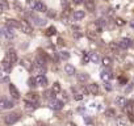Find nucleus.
Segmentation results:
<instances>
[{
    "label": "nucleus",
    "mask_w": 134,
    "mask_h": 126,
    "mask_svg": "<svg viewBox=\"0 0 134 126\" xmlns=\"http://www.w3.org/2000/svg\"><path fill=\"white\" fill-rule=\"evenodd\" d=\"M20 119V114L19 113H9V114H7V117L4 118V121H5V123L7 125H15L17 121Z\"/></svg>",
    "instance_id": "obj_1"
},
{
    "label": "nucleus",
    "mask_w": 134,
    "mask_h": 126,
    "mask_svg": "<svg viewBox=\"0 0 134 126\" xmlns=\"http://www.w3.org/2000/svg\"><path fill=\"white\" fill-rule=\"evenodd\" d=\"M20 29L25 34H32L33 33V28H32L29 21H20Z\"/></svg>",
    "instance_id": "obj_2"
},
{
    "label": "nucleus",
    "mask_w": 134,
    "mask_h": 126,
    "mask_svg": "<svg viewBox=\"0 0 134 126\" xmlns=\"http://www.w3.org/2000/svg\"><path fill=\"white\" fill-rule=\"evenodd\" d=\"M49 106H50L51 109H54V110H60V109H63V101H60V100H57V99H54V100H50V102H49Z\"/></svg>",
    "instance_id": "obj_3"
},
{
    "label": "nucleus",
    "mask_w": 134,
    "mask_h": 126,
    "mask_svg": "<svg viewBox=\"0 0 134 126\" xmlns=\"http://www.w3.org/2000/svg\"><path fill=\"white\" fill-rule=\"evenodd\" d=\"M15 105H13V102L11 101V100H8V99H0V109L2 110H5V109H11V108H13Z\"/></svg>",
    "instance_id": "obj_4"
},
{
    "label": "nucleus",
    "mask_w": 134,
    "mask_h": 126,
    "mask_svg": "<svg viewBox=\"0 0 134 126\" xmlns=\"http://www.w3.org/2000/svg\"><path fill=\"white\" fill-rule=\"evenodd\" d=\"M33 11H36V12H40V13H43V12H47V7L42 3V2H36V4H34V7H33Z\"/></svg>",
    "instance_id": "obj_5"
},
{
    "label": "nucleus",
    "mask_w": 134,
    "mask_h": 126,
    "mask_svg": "<svg viewBox=\"0 0 134 126\" xmlns=\"http://www.w3.org/2000/svg\"><path fill=\"white\" fill-rule=\"evenodd\" d=\"M5 26H8L11 29H17V28H20V21H17L15 19H7L5 20Z\"/></svg>",
    "instance_id": "obj_6"
},
{
    "label": "nucleus",
    "mask_w": 134,
    "mask_h": 126,
    "mask_svg": "<svg viewBox=\"0 0 134 126\" xmlns=\"http://www.w3.org/2000/svg\"><path fill=\"white\" fill-rule=\"evenodd\" d=\"M29 17L34 21V24H36L37 26H45V25H46V20H45V19L37 17V16H36V15H33V13H32V15H29Z\"/></svg>",
    "instance_id": "obj_7"
},
{
    "label": "nucleus",
    "mask_w": 134,
    "mask_h": 126,
    "mask_svg": "<svg viewBox=\"0 0 134 126\" xmlns=\"http://www.w3.org/2000/svg\"><path fill=\"white\" fill-rule=\"evenodd\" d=\"M25 109L28 110V112H33L36 108H37V101H32V100H25Z\"/></svg>",
    "instance_id": "obj_8"
},
{
    "label": "nucleus",
    "mask_w": 134,
    "mask_h": 126,
    "mask_svg": "<svg viewBox=\"0 0 134 126\" xmlns=\"http://www.w3.org/2000/svg\"><path fill=\"white\" fill-rule=\"evenodd\" d=\"M131 45H133V42H131V39H129V38H122V39L118 42L120 49H129Z\"/></svg>",
    "instance_id": "obj_9"
},
{
    "label": "nucleus",
    "mask_w": 134,
    "mask_h": 126,
    "mask_svg": "<svg viewBox=\"0 0 134 126\" xmlns=\"http://www.w3.org/2000/svg\"><path fill=\"white\" fill-rule=\"evenodd\" d=\"M36 82H37V85H40V87H46L47 85V79H46L45 75H37Z\"/></svg>",
    "instance_id": "obj_10"
},
{
    "label": "nucleus",
    "mask_w": 134,
    "mask_h": 126,
    "mask_svg": "<svg viewBox=\"0 0 134 126\" xmlns=\"http://www.w3.org/2000/svg\"><path fill=\"white\" fill-rule=\"evenodd\" d=\"M9 93H11V96H12L15 100H19V99H20V92H19V89L15 87V84H9Z\"/></svg>",
    "instance_id": "obj_11"
},
{
    "label": "nucleus",
    "mask_w": 134,
    "mask_h": 126,
    "mask_svg": "<svg viewBox=\"0 0 134 126\" xmlns=\"http://www.w3.org/2000/svg\"><path fill=\"white\" fill-rule=\"evenodd\" d=\"M12 65H13V63L8 59V56H5V58H4V60L2 62V67H3V70H4V71H7V72H8V71H11Z\"/></svg>",
    "instance_id": "obj_12"
},
{
    "label": "nucleus",
    "mask_w": 134,
    "mask_h": 126,
    "mask_svg": "<svg viewBox=\"0 0 134 126\" xmlns=\"http://www.w3.org/2000/svg\"><path fill=\"white\" fill-rule=\"evenodd\" d=\"M84 5H86V11H88V12H95V9H96V4L93 0H86Z\"/></svg>",
    "instance_id": "obj_13"
},
{
    "label": "nucleus",
    "mask_w": 134,
    "mask_h": 126,
    "mask_svg": "<svg viewBox=\"0 0 134 126\" xmlns=\"http://www.w3.org/2000/svg\"><path fill=\"white\" fill-rule=\"evenodd\" d=\"M34 71L37 72V75H43L46 72V65H38V63H34Z\"/></svg>",
    "instance_id": "obj_14"
},
{
    "label": "nucleus",
    "mask_w": 134,
    "mask_h": 126,
    "mask_svg": "<svg viewBox=\"0 0 134 126\" xmlns=\"http://www.w3.org/2000/svg\"><path fill=\"white\" fill-rule=\"evenodd\" d=\"M101 29H103V28H101L96 21L92 22V24H90V26H88V30H90V32H93V33H96V34H97V33H101Z\"/></svg>",
    "instance_id": "obj_15"
},
{
    "label": "nucleus",
    "mask_w": 134,
    "mask_h": 126,
    "mask_svg": "<svg viewBox=\"0 0 134 126\" xmlns=\"http://www.w3.org/2000/svg\"><path fill=\"white\" fill-rule=\"evenodd\" d=\"M100 76H101V79L107 83V82H109V80L113 78V74H112L110 71H108V70H104V71H101V75H100Z\"/></svg>",
    "instance_id": "obj_16"
},
{
    "label": "nucleus",
    "mask_w": 134,
    "mask_h": 126,
    "mask_svg": "<svg viewBox=\"0 0 134 126\" xmlns=\"http://www.w3.org/2000/svg\"><path fill=\"white\" fill-rule=\"evenodd\" d=\"M88 91H90L91 95H99L100 88H99V85L96 83H92V84H88Z\"/></svg>",
    "instance_id": "obj_17"
},
{
    "label": "nucleus",
    "mask_w": 134,
    "mask_h": 126,
    "mask_svg": "<svg viewBox=\"0 0 134 126\" xmlns=\"http://www.w3.org/2000/svg\"><path fill=\"white\" fill-rule=\"evenodd\" d=\"M7 56H8V59H9L12 63H16V62H17V53H16L13 49H11V50L7 53Z\"/></svg>",
    "instance_id": "obj_18"
},
{
    "label": "nucleus",
    "mask_w": 134,
    "mask_h": 126,
    "mask_svg": "<svg viewBox=\"0 0 134 126\" xmlns=\"http://www.w3.org/2000/svg\"><path fill=\"white\" fill-rule=\"evenodd\" d=\"M55 95H57V93H55L53 89H46V91L43 92V97H45L46 100H49V101H50V100H54V99H55Z\"/></svg>",
    "instance_id": "obj_19"
},
{
    "label": "nucleus",
    "mask_w": 134,
    "mask_h": 126,
    "mask_svg": "<svg viewBox=\"0 0 134 126\" xmlns=\"http://www.w3.org/2000/svg\"><path fill=\"white\" fill-rule=\"evenodd\" d=\"M114 102H116V105H117V106H121V108H124V106L126 105L127 100H126L124 96H118V97H116V99H114Z\"/></svg>",
    "instance_id": "obj_20"
},
{
    "label": "nucleus",
    "mask_w": 134,
    "mask_h": 126,
    "mask_svg": "<svg viewBox=\"0 0 134 126\" xmlns=\"http://www.w3.org/2000/svg\"><path fill=\"white\" fill-rule=\"evenodd\" d=\"M64 72H66L67 75L72 76V75H75V67H74L72 65H70V63H67V65L64 66Z\"/></svg>",
    "instance_id": "obj_21"
},
{
    "label": "nucleus",
    "mask_w": 134,
    "mask_h": 126,
    "mask_svg": "<svg viewBox=\"0 0 134 126\" xmlns=\"http://www.w3.org/2000/svg\"><path fill=\"white\" fill-rule=\"evenodd\" d=\"M88 80H90V75H88V74H86V72L78 74V82H79V83H86V82H88Z\"/></svg>",
    "instance_id": "obj_22"
},
{
    "label": "nucleus",
    "mask_w": 134,
    "mask_h": 126,
    "mask_svg": "<svg viewBox=\"0 0 134 126\" xmlns=\"http://www.w3.org/2000/svg\"><path fill=\"white\" fill-rule=\"evenodd\" d=\"M72 16H74V19H75L76 21H79V20H83V19H84L86 12H84V11H75Z\"/></svg>",
    "instance_id": "obj_23"
},
{
    "label": "nucleus",
    "mask_w": 134,
    "mask_h": 126,
    "mask_svg": "<svg viewBox=\"0 0 134 126\" xmlns=\"http://www.w3.org/2000/svg\"><path fill=\"white\" fill-rule=\"evenodd\" d=\"M3 34H4V37H7L8 39H12V38H15V34L11 32V28H5L4 30H3Z\"/></svg>",
    "instance_id": "obj_24"
},
{
    "label": "nucleus",
    "mask_w": 134,
    "mask_h": 126,
    "mask_svg": "<svg viewBox=\"0 0 134 126\" xmlns=\"http://www.w3.org/2000/svg\"><path fill=\"white\" fill-rule=\"evenodd\" d=\"M90 56H91V62L92 63H100V60H101V58H100V55L97 53H91Z\"/></svg>",
    "instance_id": "obj_25"
},
{
    "label": "nucleus",
    "mask_w": 134,
    "mask_h": 126,
    "mask_svg": "<svg viewBox=\"0 0 134 126\" xmlns=\"http://www.w3.org/2000/svg\"><path fill=\"white\" fill-rule=\"evenodd\" d=\"M101 62H103V66L107 67V68H109V67L112 66V59H110L109 56H104Z\"/></svg>",
    "instance_id": "obj_26"
},
{
    "label": "nucleus",
    "mask_w": 134,
    "mask_h": 126,
    "mask_svg": "<svg viewBox=\"0 0 134 126\" xmlns=\"http://www.w3.org/2000/svg\"><path fill=\"white\" fill-rule=\"evenodd\" d=\"M21 65L26 68V70H32V63H30V60L28 59H21Z\"/></svg>",
    "instance_id": "obj_27"
},
{
    "label": "nucleus",
    "mask_w": 134,
    "mask_h": 126,
    "mask_svg": "<svg viewBox=\"0 0 134 126\" xmlns=\"http://www.w3.org/2000/svg\"><path fill=\"white\" fill-rule=\"evenodd\" d=\"M116 125H117V126H126V125H127V121H126L124 117H120V118H117Z\"/></svg>",
    "instance_id": "obj_28"
},
{
    "label": "nucleus",
    "mask_w": 134,
    "mask_h": 126,
    "mask_svg": "<svg viewBox=\"0 0 134 126\" xmlns=\"http://www.w3.org/2000/svg\"><path fill=\"white\" fill-rule=\"evenodd\" d=\"M55 33H57V29H55L54 26H50V28H49V29L45 32V34H46L47 37H51V36H54Z\"/></svg>",
    "instance_id": "obj_29"
},
{
    "label": "nucleus",
    "mask_w": 134,
    "mask_h": 126,
    "mask_svg": "<svg viewBox=\"0 0 134 126\" xmlns=\"http://www.w3.org/2000/svg\"><path fill=\"white\" fill-rule=\"evenodd\" d=\"M59 58L67 60V59L70 58V53H69V51H59Z\"/></svg>",
    "instance_id": "obj_30"
},
{
    "label": "nucleus",
    "mask_w": 134,
    "mask_h": 126,
    "mask_svg": "<svg viewBox=\"0 0 134 126\" xmlns=\"http://www.w3.org/2000/svg\"><path fill=\"white\" fill-rule=\"evenodd\" d=\"M109 47H110V50H113L116 54H117L118 50H120V46H118V43H116V42H110V43H109Z\"/></svg>",
    "instance_id": "obj_31"
},
{
    "label": "nucleus",
    "mask_w": 134,
    "mask_h": 126,
    "mask_svg": "<svg viewBox=\"0 0 134 126\" xmlns=\"http://www.w3.org/2000/svg\"><path fill=\"white\" fill-rule=\"evenodd\" d=\"M124 108H125V110H126L129 114H131V110H133V102H131V101H127L126 105H125Z\"/></svg>",
    "instance_id": "obj_32"
},
{
    "label": "nucleus",
    "mask_w": 134,
    "mask_h": 126,
    "mask_svg": "<svg viewBox=\"0 0 134 126\" xmlns=\"http://www.w3.org/2000/svg\"><path fill=\"white\" fill-rule=\"evenodd\" d=\"M114 24H116L117 26H124L126 22H125V20H124V19H121V17H117V19L114 20Z\"/></svg>",
    "instance_id": "obj_33"
},
{
    "label": "nucleus",
    "mask_w": 134,
    "mask_h": 126,
    "mask_svg": "<svg viewBox=\"0 0 134 126\" xmlns=\"http://www.w3.org/2000/svg\"><path fill=\"white\" fill-rule=\"evenodd\" d=\"M28 100H32V101H37L38 100V96H37V93H34V92H30V93H28V97H26Z\"/></svg>",
    "instance_id": "obj_34"
},
{
    "label": "nucleus",
    "mask_w": 134,
    "mask_h": 126,
    "mask_svg": "<svg viewBox=\"0 0 134 126\" xmlns=\"http://www.w3.org/2000/svg\"><path fill=\"white\" fill-rule=\"evenodd\" d=\"M51 89H53L55 93H59V92H60V84H59L58 82H55V83L53 84V88H51Z\"/></svg>",
    "instance_id": "obj_35"
},
{
    "label": "nucleus",
    "mask_w": 134,
    "mask_h": 126,
    "mask_svg": "<svg viewBox=\"0 0 134 126\" xmlns=\"http://www.w3.org/2000/svg\"><path fill=\"white\" fill-rule=\"evenodd\" d=\"M74 99H75L76 101H80V100L83 99V93H82V92H75V93H74Z\"/></svg>",
    "instance_id": "obj_36"
},
{
    "label": "nucleus",
    "mask_w": 134,
    "mask_h": 126,
    "mask_svg": "<svg viewBox=\"0 0 134 126\" xmlns=\"http://www.w3.org/2000/svg\"><path fill=\"white\" fill-rule=\"evenodd\" d=\"M114 114H116L114 109H107V110H105V116H107V117H113Z\"/></svg>",
    "instance_id": "obj_37"
},
{
    "label": "nucleus",
    "mask_w": 134,
    "mask_h": 126,
    "mask_svg": "<svg viewBox=\"0 0 134 126\" xmlns=\"http://www.w3.org/2000/svg\"><path fill=\"white\" fill-rule=\"evenodd\" d=\"M91 60V56H90V54H87V53H84V55H83V63L86 65V63H88Z\"/></svg>",
    "instance_id": "obj_38"
},
{
    "label": "nucleus",
    "mask_w": 134,
    "mask_h": 126,
    "mask_svg": "<svg viewBox=\"0 0 134 126\" xmlns=\"http://www.w3.org/2000/svg\"><path fill=\"white\" fill-rule=\"evenodd\" d=\"M29 85H30L32 88L37 87V82H36V78H30V79H29Z\"/></svg>",
    "instance_id": "obj_39"
},
{
    "label": "nucleus",
    "mask_w": 134,
    "mask_h": 126,
    "mask_svg": "<svg viewBox=\"0 0 134 126\" xmlns=\"http://www.w3.org/2000/svg\"><path fill=\"white\" fill-rule=\"evenodd\" d=\"M0 3L3 4V7H4V11H8V9H9V4H8V2H7V0H2Z\"/></svg>",
    "instance_id": "obj_40"
},
{
    "label": "nucleus",
    "mask_w": 134,
    "mask_h": 126,
    "mask_svg": "<svg viewBox=\"0 0 134 126\" xmlns=\"http://www.w3.org/2000/svg\"><path fill=\"white\" fill-rule=\"evenodd\" d=\"M80 91H82V93H83V95H88V93H90L88 88H86L84 85H82V87H80Z\"/></svg>",
    "instance_id": "obj_41"
},
{
    "label": "nucleus",
    "mask_w": 134,
    "mask_h": 126,
    "mask_svg": "<svg viewBox=\"0 0 134 126\" xmlns=\"http://www.w3.org/2000/svg\"><path fill=\"white\" fill-rule=\"evenodd\" d=\"M26 2H28V4H29L32 8H33V7H34V4H36V2H34V0H26Z\"/></svg>",
    "instance_id": "obj_42"
},
{
    "label": "nucleus",
    "mask_w": 134,
    "mask_h": 126,
    "mask_svg": "<svg viewBox=\"0 0 134 126\" xmlns=\"http://www.w3.org/2000/svg\"><path fill=\"white\" fill-rule=\"evenodd\" d=\"M86 2V0H74V3L76 4V5H79V4H83Z\"/></svg>",
    "instance_id": "obj_43"
},
{
    "label": "nucleus",
    "mask_w": 134,
    "mask_h": 126,
    "mask_svg": "<svg viewBox=\"0 0 134 126\" xmlns=\"http://www.w3.org/2000/svg\"><path fill=\"white\" fill-rule=\"evenodd\" d=\"M120 83H121V84H126V83H127V80H126L125 78H120Z\"/></svg>",
    "instance_id": "obj_44"
},
{
    "label": "nucleus",
    "mask_w": 134,
    "mask_h": 126,
    "mask_svg": "<svg viewBox=\"0 0 134 126\" xmlns=\"http://www.w3.org/2000/svg\"><path fill=\"white\" fill-rule=\"evenodd\" d=\"M0 82H2V83H8V82H9V78L7 76V78H4V79H0Z\"/></svg>",
    "instance_id": "obj_45"
},
{
    "label": "nucleus",
    "mask_w": 134,
    "mask_h": 126,
    "mask_svg": "<svg viewBox=\"0 0 134 126\" xmlns=\"http://www.w3.org/2000/svg\"><path fill=\"white\" fill-rule=\"evenodd\" d=\"M47 15H49L50 17H55V12H54V11H50V12H47Z\"/></svg>",
    "instance_id": "obj_46"
},
{
    "label": "nucleus",
    "mask_w": 134,
    "mask_h": 126,
    "mask_svg": "<svg viewBox=\"0 0 134 126\" xmlns=\"http://www.w3.org/2000/svg\"><path fill=\"white\" fill-rule=\"evenodd\" d=\"M105 88H107L108 91H110V89H112V87L109 85V82H107V83H105Z\"/></svg>",
    "instance_id": "obj_47"
},
{
    "label": "nucleus",
    "mask_w": 134,
    "mask_h": 126,
    "mask_svg": "<svg viewBox=\"0 0 134 126\" xmlns=\"http://www.w3.org/2000/svg\"><path fill=\"white\" fill-rule=\"evenodd\" d=\"M3 12H4V7H3V4H2V3H0V15H2Z\"/></svg>",
    "instance_id": "obj_48"
},
{
    "label": "nucleus",
    "mask_w": 134,
    "mask_h": 126,
    "mask_svg": "<svg viewBox=\"0 0 134 126\" xmlns=\"http://www.w3.org/2000/svg\"><path fill=\"white\" fill-rule=\"evenodd\" d=\"M58 45H64V42H63L62 38H58Z\"/></svg>",
    "instance_id": "obj_49"
},
{
    "label": "nucleus",
    "mask_w": 134,
    "mask_h": 126,
    "mask_svg": "<svg viewBox=\"0 0 134 126\" xmlns=\"http://www.w3.org/2000/svg\"><path fill=\"white\" fill-rule=\"evenodd\" d=\"M67 126H76L74 122H69V123H67Z\"/></svg>",
    "instance_id": "obj_50"
},
{
    "label": "nucleus",
    "mask_w": 134,
    "mask_h": 126,
    "mask_svg": "<svg viewBox=\"0 0 134 126\" xmlns=\"http://www.w3.org/2000/svg\"><path fill=\"white\" fill-rule=\"evenodd\" d=\"M130 26H131V28H134V20H131V21H130Z\"/></svg>",
    "instance_id": "obj_51"
},
{
    "label": "nucleus",
    "mask_w": 134,
    "mask_h": 126,
    "mask_svg": "<svg viewBox=\"0 0 134 126\" xmlns=\"http://www.w3.org/2000/svg\"><path fill=\"white\" fill-rule=\"evenodd\" d=\"M63 99H64V100H67V93H66V92L63 93Z\"/></svg>",
    "instance_id": "obj_52"
},
{
    "label": "nucleus",
    "mask_w": 134,
    "mask_h": 126,
    "mask_svg": "<svg viewBox=\"0 0 134 126\" xmlns=\"http://www.w3.org/2000/svg\"><path fill=\"white\" fill-rule=\"evenodd\" d=\"M2 76H3V74H2V72H0V79H2Z\"/></svg>",
    "instance_id": "obj_53"
},
{
    "label": "nucleus",
    "mask_w": 134,
    "mask_h": 126,
    "mask_svg": "<svg viewBox=\"0 0 134 126\" xmlns=\"http://www.w3.org/2000/svg\"><path fill=\"white\" fill-rule=\"evenodd\" d=\"M133 80H134V79H133Z\"/></svg>",
    "instance_id": "obj_54"
}]
</instances>
